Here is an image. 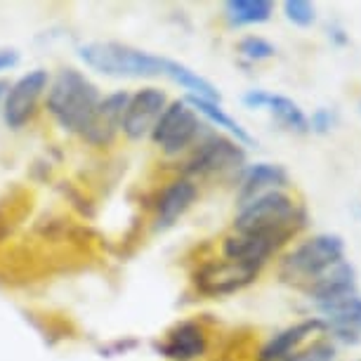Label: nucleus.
Listing matches in <instances>:
<instances>
[{"instance_id":"nucleus-8","label":"nucleus","mask_w":361,"mask_h":361,"mask_svg":"<svg viewBox=\"0 0 361 361\" xmlns=\"http://www.w3.org/2000/svg\"><path fill=\"white\" fill-rule=\"evenodd\" d=\"M47 85H50V76L43 69H33L17 78L5 94V123L10 128H22L29 123Z\"/></svg>"},{"instance_id":"nucleus-1","label":"nucleus","mask_w":361,"mask_h":361,"mask_svg":"<svg viewBox=\"0 0 361 361\" xmlns=\"http://www.w3.org/2000/svg\"><path fill=\"white\" fill-rule=\"evenodd\" d=\"M305 224H307V213L293 196L269 192L241 208L234 220V229L236 234L271 238L283 246Z\"/></svg>"},{"instance_id":"nucleus-25","label":"nucleus","mask_w":361,"mask_h":361,"mask_svg":"<svg viewBox=\"0 0 361 361\" xmlns=\"http://www.w3.org/2000/svg\"><path fill=\"white\" fill-rule=\"evenodd\" d=\"M331 36L336 38L338 43H347V36H343V31H340V29H333V31H331Z\"/></svg>"},{"instance_id":"nucleus-16","label":"nucleus","mask_w":361,"mask_h":361,"mask_svg":"<svg viewBox=\"0 0 361 361\" xmlns=\"http://www.w3.org/2000/svg\"><path fill=\"white\" fill-rule=\"evenodd\" d=\"M279 248H281V243L271 241V238L246 236V234L227 236V238H224V243H222L224 257H229V260H238V262L260 264V267L267 262V257Z\"/></svg>"},{"instance_id":"nucleus-15","label":"nucleus","mask_w":361,"mask_h":361,"mask_svg":"<svg viewBox=\"0 0 361 361\" xmlns=\"http://www.w3.org/2000/svg\"><path fill=\"white\" fill-rule=\"evenodd\" d=\"M354 286H357V271L347 260H340L329 271H324L305 293L314 302H324V300L345 295V293H354Z\"/></svg>"},{"instance_id":"nucleus-26","label":"nucleus","mask_w":361,"mask_h":361,"mask_svg":"<svg viewBox=\"0 0 361 361\" xmlns=\"http://www.w3.org/2000/svg\"><path fill=\"white\" fill-rule=\"evenodd\" d=\"M3 90H5V83H0V97H3Z\"/></svg>"},{"instance_id":"nucleus-21","label":"nucleus","mask_w":361,"mask_h":361,"mask_svg":"<svg viewBox=\"0 0 361 361\" xmlns=\"http://www.w3.org/2000/svg\"><path fill=\"white\" fill-rule=\"evenodd\" d=\"M283 12H286V17H288V22L298 26H310L317 17L314 5L307 3V0H286Z\"/></svg>"},{"instance_id":"nucleus-24","label":"nucleus","mask_w":361,"mask_h":361,"mask_svg":"<svg viewBox=\"0 0 361 361\" xmlns=\"http://www.w3.org/2000/svg\"><path fill=\"white\" fill-rule=\"evenodd\" d=\"M19 62V52L10 50V47H0V71H8L12 66H17Z\"/></svg>"},{"instance_id":"nucleus-9","label":"nucleus","mask_w":361,"mask_h":361,"mask_svg":"<svg viewBox=\"0 0 361 361\" xmlns=\"http://www.w3.org/2000/svg\"><path fill=\"white\" fill-rule=\"evenodd\" d=\"M168 97L159 87H142L135 94H130L123 114L121 130L128 140H142L152 135L154 126L159 123L161 114L166 111Z\"/></svg>"},{"instance_id":"nucleus-17","label":"nucleus","mask_w":361,"mask_h":361,"mask_svg":"<svg viewBox=\"0 0 361 361\" xmlns=\"http://www.w3.org/2000/svg\"><path fill=\"white\" fill-rule=\"evenodd\" d=\"M185 102L194 109L196 114L206 116L210 123H215L217 128H224V130H227L231 137H236L238 145H253V137H250V135L246 133V128H241L238 121L231 118V116L220 106V102H208V99L194 97V94H189Z\"/></svg>"},{"instance_id":"nucleus-5","label":"nucleus","mask_w":361,"mask_h":361,"mask_svg":"<svg viewBox=\"0 0 361 361\" xmlns=\"http://www.w3.org/2000/svg\"><path fill=\"white\" fill-rule=\"evenodd\" d=\"M199 133H201L199 114L185 99H177L170 102L166 111L161 114L159 123L152 130V142L163 154L177 156L199 137Z\"/></svg>"},{"instance_id":"nucleus-11","label":"nucleus","mask_w":361,"mask_h":361,"mask_svg":"<svg viewBox=\"0 0 361 361\" xmlns=\"http://www.w3.org/2000/svg\"><path fill=\"white\" fill-rule=\"evenodd\" d=\"M128 99H130V94L123 90L109 94V97H102L97 114H94L90 128H87V133L83 135V140L87 145L104 147L116 137V133L121 130V123H123Z\"/></svg>"},{"instance_id":"nucleus-18","label":"nucleus","mask_w":361,"mask_h":361,"mask_svg":"<svg viewBox=\"0 0 361 361\" xmlns=\"http://www.w3.org/2000/svg\"><path fill=\"white\" fill-rule=\"evenodd\" d=\"M224 15L234 26L264 24L274 15V5L269 0H229L224 5Z\"/></svg>"},{"instance_id":"nucleus-4","label":"nucleus","mask_w":361,"mask_h":361,"mask_svg":"<svg viewBox=\"0 0 361 361\" xmlns=\"http://www.w3.org/2000/svg\"><path fill=\"white\" fill-rule=\"evenodd\" d=\"M345 260V241L338 234H319L283 257L279 276L283 283L295 286L300 290H307L324 271L333 264Z\"/></svg>"},{"instance_id":"nucleus-10","label":"nucleus","mask_w":361,"mask_h":361,"mask_svg":"<svg viewBox=\"0 0 361 361\" xmlns=\"http://www.w3.org/2000/svg\"><path fill=\"white\" fill-rule=\"evenodd\" d=\"M208 350V336L201 324L182 322L166 333V340L159 345V352L170 361H194Z\"/></svg>"},{"instance_id":"nucleus-12","label":"nucleus","mask_w":361,"mask_h":361,"mask_svg":"<svg viewBox=\"0 0 361 361\" xmlns=\"http://www.w3.org/2000/svg\"><path fill=\"white\" fill-rule=\"evenodd\" d=\"M288 187V173L276 166V163H255L246 168L241 177V189H238V206H248L250 201L260 199L269 192H281Z\"/></svg>"},{"instance_id":"nucleus-2","label":"nucleus","mask_w":361,"mask_h":361,"mask_svg":"<svg viewBox=\"0 0 361 361\" xmlns=\"http://www.w3.org/2000/svg\"><path fill=\"white\" fill-rule=\"evenodd\" d=\"M102 94L78 69H62L47 85V111L64 130L83 135L90 128Z\"/></svg>"},{"instance_id":"nucleus-14","label":"nucleus","mask_w":361,"mask_h":361,"mask_svg":"<svg viewBox=\"0 0 361 361\" xmlns=\"http://www.w3.org/2000/svg\"><path fill=\"white\" fill-rule=\"evenodd\" d=\"M196 196H199V189L189 177H180V180L170 182L156 199V227L166 229L170 224H175L192 208Z\"/></svg>"},{"instance_id":"nucleus-3","label":"nucleus","mask_w":361,"mask_h":361,"mask_svg":"<svg viewBox=\"0 0 361 361\" xmlns=\"http://www.w3.org/2000/svg\"><path fill=\"white\" fill-rule=\"evenodd\" d=\"M78 57L90 69L114 78H152L168 76L173 59L156 57L133 45L104 40V43H85L78 47Z\"/></svg>"},{"instance_id":"nucleus-13","label":"nucleus","mask_w":361,"mask_h":361,"mask_svg":"<svg viewBox=\"0 0 361 361\" xmlns=\"http://www.w3.org/2000/svg\"><path fill=\"white\" fill-rule=\"evenodd\" d=\"M324 329H326V324L319 317L305 319V322H300L295 326H288V329L276 333L274 338H269L267 343L262 345L257 359L260 361H286L298 352V347L302 345L305 340L312 338L319 331H324Z\"/></svg>"},{"instance_id":"nucleus-27","label":"nucleus","mask_w":361,"mask_h":361,"mask_svg":"<svg viewBox=\"0 0 361 361\" xmlns=\"http://www.w3.org/2000/svg\"><path fill=\"white\" fill-rule=\"evenodd\" d=\"M359 111H361V104H359Z\"/></svg>"},{"instance_id":"nucleus-7","label":"nucleus","mask_w":361,"mask_h":361,"mask_svg":"<svg viewBox=\"0 0 361 361\" xmlns=\"http://www.w3.org/2000/svg\"><path fill=\"white\" fill-rule=\"evenodd\" d=\"M260 269H262L260 264L238 262V260L224 257V260L206 262L203 267L196 269L194 286H196V290L208 298L231 295V293H238L253 283L257 274H260Z\"/></svg>"},{"instance_id":"nucleus-23","label":"nucleus","mask_w":361,"mask_h":361,"mask_svg":"<svg viewBox=\"0 0 361 361\" xmlns=\"http://www.w3.org/2000/svg\"><path fill=\"white\" fill-rule=\"evenodd\" d=\"M310 121V130L312 133H319V135H326L336 123V114L331 111V109H317L314 114H312Z\"/></svg>"},{"instance_id":"nucleus-20","label":"nucleus","mask_w":361,"mask_h":361,"mask_svg":"<svg viewBox=\"0 0 361 361\" xmlns=\"http://www.w3.org/2000/svg\"><path fill=\"white\" fill-rule=\"evenodd\" d=\"M274 45L260 36H246L238 43V54L250 59V62H262V59L274 57Z\"/></svg>"},{"instance_id":"nucleus-22","label":"nucleus","mask_w":361,"mask_h":361,"mask_svg":"<svg viewBox=\"0 0 361 361\" xmlns=\"http://www.w3.org/2000/svg\"><path fill=\"white\" fill-rule=\"evenodd\" d=\"M333 357H336V347H333V343L317 340V343L307 347L305 352H295L286 361H333Z\"/></svg>"},{"instance_id":"nucleus-19","label":"nucleus","mask_w":361,"mask_h":361,"mask_svg":"<svg viewBox=\"0 0 361 361\" xmlns=\"http://www.w3.org/2000/svg\"><path fill=\"white\" fill-rule=\"evenodd\" d=\"M262 106H269V111L274 114V118L283 128H288V130L300 133V135L310 133L307 116H305V111L293 99L283 97V94H269V92H264Z\"/></svg>"},{"instance_id":"nucleus-6","label":"nucleus","mask_w":361,"mask_h":361,"mask_svg":"<svg viewBox=\"0 0 361 361\" xmlns=\"http://www.w3.org/2000/svg\"><path fill=\"white\" fill-rule=\"evenodd\" d=\"M246 166V152L241 149L236 140L213 135L208 137L192 159L187 161L185 173L189 177H227L234 175Z\"/></svg>"}]
</instances>
